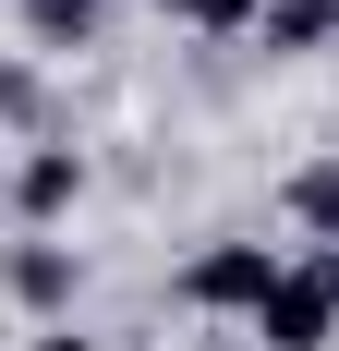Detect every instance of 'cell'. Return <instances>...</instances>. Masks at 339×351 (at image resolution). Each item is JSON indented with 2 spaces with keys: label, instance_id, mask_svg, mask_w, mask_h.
<instances>
[{
  "label": "cell",
  "instance_id": "obj_1",
  "mask_svg": "<svg viewBox=\"0 0 339 351\" xmlns=\"http://www.w3.org/2000/svg\"><path fill=\"white\" fill-rule=\"evenodd\" d=\"M242 327H255V351H327V339H339V243L291 254V267H279V291H267Z\"/></svg>",
  "mask_w": 339,
  "mask_h": 351
},
{
  "label": "cell",
  "instance_id": "obj_2",
  "mask_svg": "<svg viewBox=\"0 0 339 351\" xmlns=\"http://www.w3.org/2000/svg\"><path fill=\"white\" fill-rule=\"evenodd\" d=\"M279 267H291L279 243H242L231 230V243H206L194 267H182V303H194V315H255V303L279 291Z\"/></svg>",
  "mask_w": 339,
  "mask_h": 351
},
{
  "label": "cell",
  "instance_id": "obj_3",
  "mask_svg": "<svg viewBox=\"0 0 339 351\" xmlns=\"http://www.w3.org/2000/svg\"><path fill=\"white\" fill-rule=\"evenodd\" d=\"M73 279H85L73 243H12V254H0V291H12L25 315H49V327H73Z\"/></svg>",
  "mask_w": 339,
  "mask_h": 351
},
{
  "label": "cell",
  "instance_id": "obj_4",
  "mask_svg": "<svg viewBox=\"0 0 339 351\" xmlns=\"http://www.w3.org/2000/svg\"><path fill=\"white\" fill-rule=\"evenodd\" d=\"M73 194H85V158H73V145H36L25 182H12V206H25V218H61Z\"/></svg>",
  "mask_w": 339,
  "mask_h": 351
},
{
  "label": "cell",
  "instance_id": "obj_5",
  "mask_svg": "<svg viewBox=\"0 0 339 351\" xmlns=\"http://www.w3.org/2000/svg\"><path fill=\"white\" fill-rule=\"evenodd\" d=\"M279 206L303 218L315 243H339V158H303V170H291V194H279Z\"/></svg>",
  "mask_w": 339,
  "mask_h": 351
},
{
  "label": "cell",
  "instance_id": "obj_6",
  "mask_svg": "<svg viewBox=\"0 0 339 351\" xmlns=\"http://www.w3.org/2000/svg\"><path fill=\"white\" fill-rule=\"evenodd\" d=\"M97 25H109V0H25V36H36V49H85Z\"/></svg>",
  "mask_w": 339,
  "mask_h": 351
},
{
  "label": "cell",
  "instance_id": "obj_7",
  "mask_svg": "<svg viewBox=\"0 0 339 351\" xmlns=\"http://www.w3.org/2000/svg\"><path fill=\"white\" fill-rule=\"evenodd\" d=\"M255 36H267V49H327V36H339V0H267Z\"/></svg>",
  "mask_w": 339,
  "mask_h": 351
},
{
  "label": "cell",
  "instance_id": "obj_8",
  "mask_svg": "<svg viewBox=\"0 0 339 351\" xmlns=\"http://www.w3.org/2000/svg\"><path fill=\"white\" fill-rule=\"evenodd\" d=\"M158 12H182V25H206V36H242V25H267V0H158Z\"/></svg>",
  "mask_w": 339,
  "mask_h": 351
},
{
  "label": "cell",
  "instance_id": "obj_9",
  "mask_svg": "<svg viewBox=\"0 0 339 351\" xmlns=\"http://www.w3.org/2000/svg\"><path fill=\"white\" fill-rule=\"evenodd\" d=\"M36 109V85H25V61H0V121H25Z\"/></svg>",
  "mask_w": 339,
  "mask_h": 351
},
{
  "label": "cell",
  "instance_id": "obj_10",
  "mask_svg": "<svg viewBox=\"0 0 339 351\" xmlns=\"http://www.w3.org/2000/svg\"><path fill=\"white\" fill-rule=\"evenodd\" d=\"M36 351H97V339H73V327H36Z\"/></svg>",
  "mask_w": 339,
  "mask_h": 351
}]
</instances>
